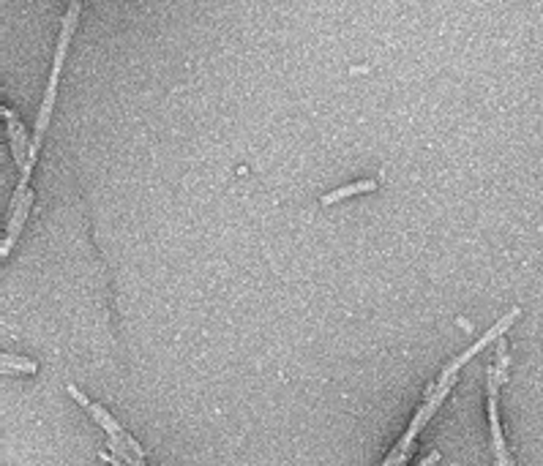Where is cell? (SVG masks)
I'll use <instances>...</instances> for the list:
<instances>
[{
    "label": "cell",
    "instance_id": "obj_1",
    "mask_svg": "<svg viewBox=\"0 0 543 466\" xmlns=\"http://www.w3.org/2000/svg\"><path fill=\"white\" fill-rule=\"evenodd\" d=\"M80 8H83V0H68V11H66V17H63V30H61V39H58V49H55V61H52V74H49V82H47V93H44L42 109H39V121H36V134H33V142H30V147H28V166L20 172V185H17V191H14V200H11L8 213L28 197L25 185H28V180H30V169H33V164H36V159H39L42 140H44V134H47L49 118H52V106H55V93H58L61 68H63V61H66V49H68L71 33H74L77 20H80Z\"/></svg>",
    "mask_w": 543,
    "mask_h": 466
},
{
    "label": "cell",
    "instance_id": "obj_2",
    "mask_svg": "<svg viewBox=\"0 0 543 466\" xmlns=\"http://www.w3.org/2000/svg\"><path fill=\"white\" fill-rule=\"evenodd\" d=\"M519 317H522V308H511V311H508L505 317H500L497 322H494V324H492V327H489V330H486V333H483V338H478V341H475V344L470 346L467 352H461V355H459V357H456V360H453V363H448V365H445V368H442V376H456V371H459L461 365H464V363H470V360H472V357H475L478 352H483V349H486V346L492 344V341H500L502 336L508 333V327H511V324L516 322Z\"/></svg>",
    "mask_w": 543,
    "mask_h": 466
},
{
    "label": "cell",
    "instance_id": "obj_3",
    "mask_svg": "<svg viewBox=\"0 0 543 466\" xmlns=\"http://www.w3.org/2000/svg\"><path fill=\"white\" fill-rule=\"evenodd\" d=\"M30 204H33V194L28 191V197L22 200L11 213H8V223H6V240H3V248H0V254H3V259L11 254V248L17 243V238H20L22 226H25V219H28V210H30Z\"/></svg>",
    "mask_w": 543,
    "mask_h": 466
},
{
    "label": "cell",
    "instance_id": "obj_4",
    "mask_svg": "<svg viewBox=\"0 0 543 466\" xmlns=\"http://www.w3.org/2000/svg\"><path fill=\"white\" fill-rule=\"evenodd\" d=\"M66 390H68V396H71V398H74L77 404H83L85 409H87V412L93 415V420H96L99 426L104 428V431H106V436H121V439H123V436H126V431H123V428H121V426H118V423H115V420H112L109 415H106V412H104V409H102V406H99V404H93L90 398H85L83 393H80V390H77V387H74V385H66Z\"/></svg>",
    "mask_w": 543,
    "mask_h": 466
},
{
    "label": "cell",
    "instance_id": "obj_5",
    "mask_svg": "<svg viewBox=\"0 0 543 466\" xmlns=\"http://www.w3.org/2000/svg\"><path fill=\"white\" fill-rule=\"evenodd\" d=\"M3 118H6V128H8V145H11V153H14V161L20 164V172L28 166V159H25V145H28V137H25V128L20 125V121L3 106Z\"/></svg>",
    "mask_w": 543,
    "mask_h": 466
},
{
    "label": "cell",
    "instance_id": "obj_6",
    "mask_svg": "<svg viewBox=\"0 0 543 466\" xmlns=\"http://www.w3.org/2000/svg\"><path fill=\"white\" fill-rule=\"evenodd\" d=\"M377 188V183L374 180H358V183H350V185H341V188H336V191H331V194H325L319 202L325 204H336V202H341V200H347V197H355V194H366V191H374Z\"/></svg>",
    "mask_w": 543,
    "mask_h": 466
},
{
    "label": "cell",
    "instance_id": "obj_7",
    "mask_svg": "<svg viewBox=\"0 0 543 466\" xmlns=\"http://www.w3.org/2000/svg\"><path fill=\"white\" fill-rule=\"evenodd\" d=\"M3 371H6V374H11V371L36 374L39 365H36V360H25V357H14V355H3Z\"/></svg>",
    "mask_w": 543,
    "mask_h": 466
},
{
    "label": "cell",
    "instance_id": "obj_8",
    "mask_svg": "<svg viewBox=\"0 0 543 466\" xmlns=\"http://www.w3.org/2000/svg\"><path fill=\"white\" fill-rule=\"evenodd\" d=\"M494 365H497V379L500 385L508 382V346H505V336L497 341V357H494Z\"/></svg>",
    "mask_w": 543,
    "mask_h": 466
},
{
    "label": "cell",
    "instance_id": "obj_9",
    "mask_svg": "<svg viewBox=\"0 0 543 466\" xmlns=\"http://www.w3.org/2000/svg\"><path fill=\"white\" fill-rule=\"evenodd\" d=\"M437 461H439V450H432V453H429V455H426L418 466H434Z\"/></svg>",
    "mask_w": 543,
    "mask_h": 466
},
{
    "label": "cell",
    "instance_id": "obj_10",
    "mask_svg": "<svg viewBox=\"0 0 543 466\" xmlns=\"http://www.w3.org/2000/svg\"><path fill=\"white\" fill-rule=\"evenodd\" d=\"M459 327H464V330H470V327H472V324L467 322V319H461V317H459Z\"/></svg>",
    "mask_w": 543,
    "mask_h": 466
}]
</instances>
